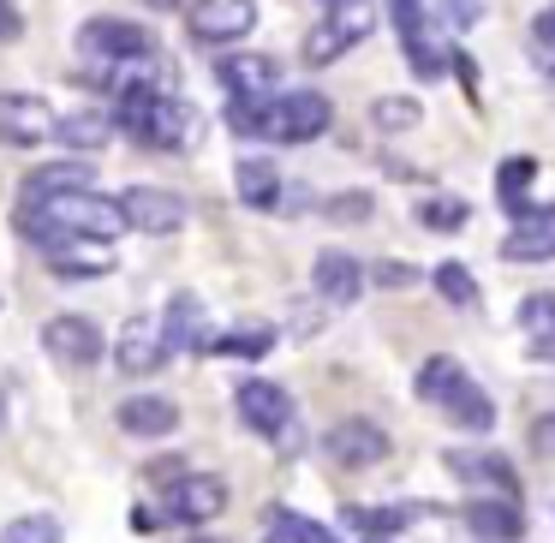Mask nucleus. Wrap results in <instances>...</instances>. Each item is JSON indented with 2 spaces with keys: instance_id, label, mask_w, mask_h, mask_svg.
<instances>
[{
  "instance_id": "f257e3e1",
  "label": "nucleus",
  "mask_w": 555,
  "mask_h": 543,
  "mask_svg": "<svg viewBox=\"0 0 555 543\" xmlns=\"http://www.w3.org/2000/svg\"><path fill=\"white\" fill-rule=\"evenodd\" d=\"M108 120H114V132H132L144 150H192L197 132H204V114L192 102L156 90L150 78H126Z\"/></svg>"
},
{
  "instance_id": "f03ea898",
  "label": "nucleus",
  "mask_w": 555,
  "mask_h": 543,
  "mask_svg": "<svg viewBox=\"0 0 555 543\" xmlns=\"http://www.w3.org/2000/svg\"><path fill=\"white\" fill-rule=\"evenodd\" d=\"M335 108L323 90H287V96H233L228 126L240 138H263V144H317L328 132Z\"/></svg>"
},
{
  "instance_id": "7ed1b4c3",
  "label": "nucleus",
  "mask_w": 555,
  "mask_h": 543,
  "mask_svg": "<svg viewBox=\"0 0 555 543\" xmlns=\"http://www.w3.org/2000/svg\"><path fill=\"white\" fill-rule=\"evenodd\" d=\"M25 209H37L54 233H66L78 245H114L126 233L120 204L102 192H61V197H42V204H25Z\"/></svg>"
},
{
  "instance_id": "20e7f679",
  "label": "nucleus",
  "mask_w": 555,
  "mask_h": 543,
  "mask_svg": "<svg viewBox=\"0 0 555 543\" xmlns=\"http://www.w3.org/2000/svg\"><path fill=\"white\" fill-rule=\"evenodd\" d=\"M156 502V526H209L228 514V478L221 471H180L173 483H162Z\"/></svg>"
},
{
  "instance_id": "39448f33",
  "label": "nucleus",
  "mask_w": 555,
  "mask_h": 543,
  "mask_svg": "<svg viewBox=\"0 0 555 543\" xmlns=\"http://www.w3.org/2000/svg\"><path fill=\"white\" fill-rule=\"evenodd\" d=\"M78 54H90V61L102 66H138L156 54V37H150L138 18H114V13H96L78 25Z\"/></svg>"
},
{
  "instance_id": "423d86ee",
  "label": "nucleus",
  "mask_w": 555,
  "mask_h": 543,
  "mask_svg": "<svg viewBox=\"0 0 555 543\" xmlns=\"http://www.w3.org/2000/svg\"><path fill=\"white\" fill-rule=\"evenodd\" d=\"M114 204H120L126 233H150V240H168V233H180L192 221V204L180 192H168V185H126Z\"/></svg>"
},
{
  "instance_id": "0eeeda50",
  "label": "nucleus",
  "mask_w": 555,
  "mask_h": 543,
  "mask_svg": "<svg viewBox=\"0 0 555 543\" xmlns=\"http://www.w3.org/2000/svg\"><path fill=\"white\" fill-rule=\"evenodd\" d=\"M233 406H240V418L251 424L257 436L281 442V454H293V395H287L281 383H269V376H251V383L233 388Z\"/></svg>"
},
{
  "instance_id": "6e6552de",
  "label": "nucleus",
  "mask_w": 555,
  "mask_h": 543,
  "mask_svg": "<svg viewBox=\"0 0 555 543\" xmlns=\"http://www.w3.org/2000/svg\"><path fill=\"white\" fill-rule=\"evenodd\" d=\"M185 25L204 49H228V42H245L257 30V0H192Z\"/></svg>"
},
{
  "instance_id": "1a4fd4ad",
  "label": "nucleus",
  "mask_w": 555,
  "mask_h": 543,
  "mask_svg": "<svg viewBox=\"0 0 555 543\" xmlns=\"http://www.w3.org/2000/svg\"><path fill=\"white\" fill-rule=\"evenodd\" d=\"M42 352H49L54 364H66V371H90V364L102 359V328L90 323V316H78V311H61V316H49L42 323Z\"/></svg>"
},
{
  "instance_id": "9d476101",
  "label": "nucleus",
  "mask_w": 555,
  "mask_h": 543,
  "mask_svg": "<svg viewBox=\"0 0 555 543\" xmlns=\"http://www.w3.org/2000/svg\"><path fill=\"white\" fill-rule=\"evenodd\" d=\"M323 448H328L335 466L371 471V466H383V460H388V448H395V442H388V430L376 418H340V424H328Z\"/></svg>"
},
{
  "instance_id": "9b49d317",
  "label": "nucleus",
  "mask_w": 555,
  "mask_h": 543,
  "mask_svg": "<svg viewBox=\"0 0 555 543\" xmlns=\"http://www.w3.org/2000/svg\"><path fill=\"white\" fill-rule=\"evenodd\" d=\"M54 138V108L37 90H0V144L37 150Z\"/></svg>"
},
{
  "instance_id": "f8f14e48",
  "label": "nucleus",
  "mask_w": 555,
  "mask_h": 543,
  "mask_svg": "<svg viewBox=\"0 0 555 543\" xmlns=\"http://www.w3.org/2000/svg\"><path fill=\"white\" fill-rule=\"evenodd\" d=\"M168 340H162L156 316H126L120 335H114V364H120L126 376H156L162 364H168Z\"/></svg>"
},
{
  "instance_id": "ddd939ff",
  "label": "nucleus",
  "mask_w": 555,
  "mask_h": 543,
  "mask_svg": "<svg viewBox=\"0 0 555 543\" xmlns=\"http://www.w3.org/2000/svg\"><path fill=\"white\" fill-rule=\"evenodd\" d=\"M311 287H317V299L323 305H359L364 299V263L352 251H340V245H328V251H317V263H311Z\"/></svg>"
},
{
  "instance_id": "4468645a",
  "label": "nucleus",
  "mask_w": 555,
  "mask_h": 543,
  "mask_svg": "<svg viewBox=\"0 0 555 543\" xmlns=\"http://www.w3.org/2000/svg\"><path fill=\"white\" fill-rule=\"evenodd\" d=\"M448 471L460 483H478L483 495H507V502L519 495V471L495 448H448Z\"/></svg>"
},
{
  "instance_id": "2eb2a0df",
  "label": "nucleus",
  "mask_w": 555,
  "mask_h": 543,
  "mask_svg": "<svg viewBox=\"0 0 555 543\" xmlns=\"http://www.w3.org/2000/svg\"><path fill=\"white\" fill-rule=\"evenodd\" d=\"M460 519H466L472 543H519L526 538V514H519V502H507V495H472V502L460 507Z\"/></svg>"
},
{
  "instance_id": "dca6fc26",
  "label": "nucleus",
  "mask_w": 555,
  "mask_h": 543,
  "mask_svg": "<svg viewBox=\"0 0 555 543\" xmlns=\"http://www.w3.org/2000/svg\"><path fill=\"white\" fill-rule=\"evenodd\" d=\"M275 323H263V316H240V323H228L221 335H209L204 352H216V359H240V364H257L275 352Z\"/></svg>"
},
{
  "instance_id": "f3484780",
  "label": "nucleus",
  "mask_w": 555,
  "mask_h": 543,
  "mask_svg": "<svg viewBox=\"0 0 555 543\" xmlns=\"http://www.w3.org/2000/svg\"><path fill=\"white\" fill-rule=\"evenodd\" d=\"M156 328H162V340H168V352H204V347H209V328H204V299H197V293H173Z\"/></svg>"
},
{
  "instance_id": "a211bd4d",
  "label": "nucleus",
  "mask_w": 555,
  "mask_h": 543,
  "mask_svg": "<svg viewBox=\"0 0 555 543\" xmlns=\"http://www.w3.org/2000/svg\"><path fill=\"white\" fill-rule=\"evenodd\" d=\"M114 418H120L126 436H150V442H156V436H173V430H180V406H173L168 395H126Z\"/></svg>"
},
{
  "instance_id": "6ab92c4d",
  "label": "nucleus",
  "mask_w": 555,
  "mask_h": 543,
  "mask_svg": "<svg viewBox=\"0 0 555 543\" xmlns=\"http://www.w3.org/2000/svg\"><path fill=\"white\" fill-rule=\"evenodd\" d=\"M216 78L233 96H275L281 61H269V54H228V61L216 66Z\"/></svg>"
},
{
  "instance_id": "aec40b11",
  "label": "nucleus",
  "mask_w": 555,
  "mask_h": 543,
  "mask_svg": "<svg viewBox=\"0 0 555 543\" xmlns=\"http://www.w3.org/2000/svg\"><path fill=\"white\" fill-rule=\"evenodd\" d=\"M54 138H61V150L90 156V150H108L114 120H108V108H73V114H54Z\"/></svg>"
},
{
  "instance_id": "412c9836",
  "label": "nucleus",
  "mask_w": 555,
  "mask_h": 543,
  "mask_svg": "<svg viewBox=\"0 0 555 543\" xmlns=\"http://www.w3.org/2000/svg\"><path fill=\"white\" fill-rule=\"evenodd\" d=\"M90 180H96L90 161H42L25 180V204H42V197H61V192H90Z\"/></svg>"
},
{
  "instance_id": "4be33fe9",
  "label": "nucleus",
  "mask_w": 555,
  "mask_h": 543,
  "mask_svg": "<svg viewBox=\"0 0 555 543\" xmlns=\"http://www.w3.org/2000/svg\"><path fill=\"white\" fill-rule=\"evenodd\" d=\"M233 192H240L245 209H275L281 197V168L269 156H245L240 168H233Z\"/></svg>"
},
{
  "instance_id": "5701e85b",
  "label": "nucleus",
  "mask_w": 555,
  "mask_h": 543,
  "mask_svg": "<svg viewBox=\"0 0 555 543\" xmlns=\"http://www.w3.org/2000/svg\"><path fill=\"white\" fill-rule=\"evenodd\" d=\"M442 418H448V424H460V430H472V436H483V430H495V400L466 376V383H460L454 395L442 400Z\"/></svg>"
},
{
  "instance_id": "b1692460",
  "label": "nucleus",
  "mask_w": 555,
  "mask_h": 543,
  "mask_svg": "<svg viewBox=\"0 0 555 543\" xmlns=\"http://www.w3.org/2000/svg\"><path fill=\"white\" fill-rule=\"evenodd\" d=\"M460 383H466V364H460V359H448V352H436V359H424V364H418V383H412V388H418V400L442 406V400L454 395Z\"/></svg>"
},
{
  "instance_id": "393cba45",
  "label": "nucleus",
  "mask_w": 555,
  "mask_h": 543,
  "mask_svg": "<svg viewBox=\"0 0 555 543\" xmlns=\"http://www.w3.org/2000/svg\"><path fill=\"white\" fill-rule=\"evenodd\" d=\"M340 519H347L352 531H364V543H388V538H400V526L412 519V507H359L352 502Z\"/></svg>"
},
{
  "instance_id": "a878e982",
  "label": "nucleus",
  "mask_w": 555,
  "mask_h": 543,
  "mask_svg": "<svg viewBox=\"0 0 555 543\" xmlns=\"http://www.w3.org/2000/svg\"><path fill=\"white\" fill-rule=\"evenodd\" d=\"M430 287L442 293V305H454V311H472V305H478V281H472V269L454 263V257L430 269Z\"/></svg>"
},
{
  "instance_id": "bb28decb",
  "label": "nucleus",
  "mask_w": 555,
  "mask_h": 543,
  "mask_svg": "<svg viewBox=\"0 0 555 543\" xmlns=\"http://www.w3.org/2000/svg\"><path fill=\"white\" fill-rule=\"evenodd\" d=\"M507 263H555V228H514L502 240Z\"/></svg>"
},
{
  "instance_id": "cd10ccee",
  "label": "nucleus",
  "mask_w": 555,
  "mask_h": 543,
  "mask_svg": "<svg viewBox=\"0 0 555 543\" xmlns=\"http://www.w3.org/2000/svg\"><path fill=\"white\" fill-rule=\"evenodd\" d=\"M371 126H376V132H418V126H424L418 96H376L371 102Z\"/></svg>"
},
{
  "instance_id": "c85d7f7f",
  "label": "nucleus",
  "mask_w": 555,
  "mask_h": 543,
  "mask_svg": "<svg viewBox=\"0 0 555 543\" xmlns=\"http://www.w3.org/2000/svg\"><path fill=\"white\" fill-rule=\"evenodd\" d=\"M466 221H472V204H466V197H454V192L424 197V204H418V228H430V233H460Z\"/></svg>"
},
{
  "instance_id": "c756f323",
  "label": "nucleus",
  "mask_w": 555,
  "mask_h": 543,
  "mask_svg": "<svg viewBox=\"0 0 555 543\" xmlns=\"http://www.w3.org/2000/svg\"><path fill=\"white\" fill-rule=\"evenodd\" d=\"M538 180V156H507L502 168H495V192H502V209L514 216L519 204H526V185Z\"/></svg>"
},
{
  "instance_id": "7c9ffc66",
  "label": "nucleus",
  "mask_w": 555,
  "mask_h": 543,
  "mask_svg": "<svg viewBox=\"0 0 555 543\" xmlns=\"http://www.w3.org/2000/svg\"><path fill=\"white\" fill-rule=\"evenodd\" d=\"M0 543H61V519L54 514H18L0 526Z\"/></svg>"
},
{
  "instance_id": "2f4dec72",
  "label": "nucleus",
  "mask_w": 555,
  "mask_h": 543,
  "mask_svg": "<svg viewBox=\"0 0 555 543\" xmlns=\"http://www.w3.org/2000/svg\"><path fill=\"white\" fill-rule=\"evenodd\" d=\"M323 216L335 228H364L376 216V197L371 192H335V197H323Z\"/></svg>"
},
{
  "instance_id": "473e14b6",
  "label": "nucleus",
  "mask_w": 555,
  "mask_h": 543,
  "mask_svg": "<svg viewBox=\"0 0 555 543\" xmlns=\"http://www.w3.org/2000/svg\"><path fill=\"white\" fill-rule=\"evenodd\" d=\"M519 328H526L531 340H555V293H531V299H519Z\"/></svg>"
},
{
  "instance_id": "72a5a7b5",
  "label": "nucleus",
  "mask_w": 555,
  "mask_h": 543,
  "mask_svg": "<svg viewBox=\"0 0 555 543\" xmlns=\"http://www.w3.org/2000/svg\"><path fill=\"white\" fill-rule=\"evenodd\" d=\"M275 538L281 543H335V531L305 519V514H293V507H275Z\"/></svg>"
},
{
  "instance_id": "f704fd0d",
  "label": "nucleus",
  "mask_w": 555,
  "mask_h": 543,
  "mask_svg": "<svg viewBox=\"0 0 555 543\" xmlns=\"http://www.w3.org/2000/svg\"><path fill=\"white\" fill-rule=\"evenodd\" d=\"M340 54H347V37L323 18V25L305 37V66H328V61H340Z\"/></svg>"
},
{
  "instance_id": "c9c22d12",
  "label": "nucleus",
  "mask_w": 555,
  "mask_h": 543,
  "mask_svg": "<svg viewBox=\"0 0 555 543\" xmlns=\"http://www.w3.org/2000/svg\"><path fill=\"white\" fill-rule=\"evenodd\" d=\"M364 281H376V287L400 293V287H412V281H418V269H412V263H400V257H388V263H376Z\"/></svg>"
},
{
  "instance_id": "e433bc0d",
  "label": "nucleus",
  "mask_w": 555,
  "mask_h": 543,
  "mask_svg": "<svg viewBox=\"0 0 555 543\" xmlns=\"http://www.w3.org/2000/svg\"><path fill=\"white\" fill-rule=\"evenodd\" d=\"M526 442L538 448L543 460H555V406L550 412H538V418H531V430H526Z\"/></svg>"
},
{
  "instance_id": "4c0bfd02",
  "label": "nucleus",
  "mask_w": 555,
  "mask_h": 543,
  "mask_svg": "<svg viewBox=\"0 0 555 543\" xmlns=\"http://www.w3.org/2000/svg\"><path fill=\"white\" fill-rule=\"evenodd\" d=\"M531 37H538L543 49H555V7H543V13L531 18Z\"/></svg>"
},
{
  "instance_id": "58836bf2",
  "label": "nucleus",
  "mask_w": 555,
  "mask_h": 543,
  "mask_svg": "<svg viewBox=\"0 0 555 543\" xmlns=\"http://www.w3.org/2000/svg\"><path fill=\"white\" fill-rule=\"evenodd\" d=\"M18 30H25V25H18V13H13V0H0V42H13Z\"/></svg>"
},
{
  "instance_id": "ea45409f",
  "label": "nucleus",
  "mask_w": 555,
  "mask_h": 543,
  "mask_svg": "<svg viewBox=\"0 0 555 543\" xmlns=\"http://www.w3.org/2000/svg\"><path fill=\"white\" fill-rule=\"evenodd\" d=\"M448 7L460 13V25H472V18H478V0H448Z\"/></svg>"
},
{
  "instance_id": "a19ab883",
  "label": "nucleus",
  "mask_w": 555,
  "mask_h": 543,
  "mask_svg": "<svg viewBox=\"0 0 555 543\" xmlns=\"http://www.w3.org/2000/svg\"><path fill=\"white\" fill-rule=\"evenodd\" d=\"M150 7H156V13H168V7H180V0H150Z\"/></svg>"
},
{
  "instance_id": "79ce46f5",
  "label": "nucleus",
  "mask_w": 555,
  "mask_h": 543,
  "mask_svg": "<svg viewBox=\"0 0 555 543\" xmlns=\"http://www.w3.org/2000/svg\"><path fill=\"white\" fill-rule=\"evenodd\" d=\"M323 7H340V0H323Z\"/></svg>"
}]
</instances>
